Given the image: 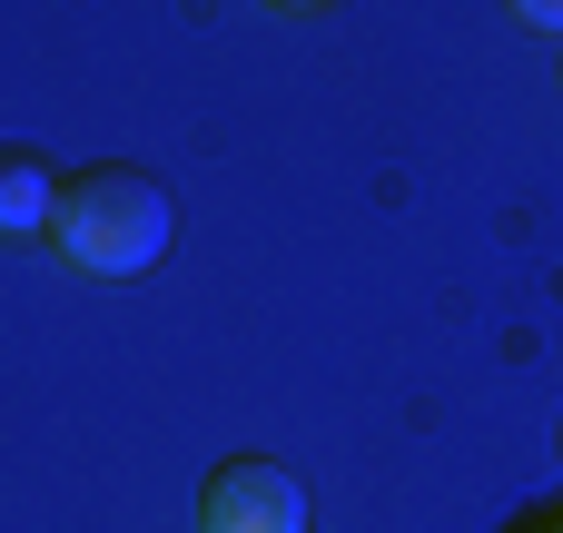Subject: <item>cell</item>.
<instances>
[{
	"mask_svg": "<svg viewBox=\"0 0 563 533\" xmlns=\"http://www.w3.org/2000/svg\"><path fill=\"white\" fill-rule=\"evenodd\" d=\"M49 198H59V168L30 138H0V247H40L49 237Z\"/></svg>",
	"mask_w": 563,
	"mask_h": 533,
	"instance_id": "obj_3",
	"label": "cell"
},
{
	"mask_svg": "<svg viewBox=\"0 0 563 533\" xmlns=\"http://www.w3.org/2000/svg\"><path fill=\"white\" fill-rule=\"evenodd\" d=\"M554 455H563V415H554Z\"/></svg>",
	"mask_w": 563,
	"mask_h": 533,
	"instance_id": "obj_6",
	"label": "cell"
},
{
	"mask_svg": "<svg viewBox=\"0 0 563 533\" xmlns=\"http://www.w3.org/2000/svg\"><path fill=\"white\" fill-rule=\"evenodd\" d=\"M554 533H563V514H554Z\"/></svg>",
	"mask_w": 563,
	"mask_h": 533,
	"instance_id": "obj_7",
	"label": "cell"
},
{
	"mask_svg": "<svg viewBox=\"0 0 563 533\" xmlns=\"http://www.w3.org/2000/svg\"><path fill=\"white\" fill-rule=\"evenodd\" d=\"M525 30H544V40H563V0H505Z\"/></svg>",
	"mask_w": 563,
	"mask_h": 533,
	"instance_id": "obj_4",
	"label": "cell"
},
{
	"mask_svg": "<svg viewBox=\"0 0 563 533\" xmlns=\"http://www.w3.org/2000/svg\"><path fill=\"white\" fill-rule=\"evenodd\" d=\"M277 10H327V0H277Z\"/></svg>",
	"mask_w": 563,
	"mask_h": 533,
	"instance_id": "obj_5",
	"label": "cell"
},
{
	"mask_svg": "<svg viewBox=\"0 0 563 533\" xmlns=\"http://www.w3.org/2000/svg\"><path fill=\"white\" fill-rule=\"evenodd\" d=\"M198 533H307V485L277 455H228L198 485Z\"/></svg>",
	"mask_w": 563,
	"mask_h": 533,
	"instance_id": "obj_2",
	"label": "cell"
},
{
	"mask_svg": "<svg viewBox=\"0 0 563 533\" xmlns=\"http://www.w3.org/2000/svg\"><path fill=\"white\" fill-rule=\"evenodd\" d=\"M168 237H178V198H168L148 168L99 158V168H69V178H59L49 237H40V247H49L69 277L119 287V277H148V267L168 257Z\"/></svg>",
	"mask_w": 563,
	"mask_h": 533,
	"instance_id": "obj_1",
	"label": "cell"
}]
</instances>
